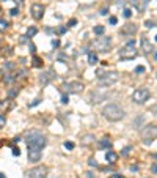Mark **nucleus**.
Masks as SVG:
<instances>
[{
	"label": "nucleus",
	"mask_w": 157,
	"mask_h": 178,
	"mask_svg": "<svg viewBox=\"0 0 157 178\" xmlns=\"http://www.w3.org/2000/svg\"><path fill=\"white\" fill-rule=\"evenodd\" d=\"M24 140L27 142L28 147H36V148H41V150L47 145V139H46V136L41 134L39 131H28V132L25 134Z\"/></svg>",
	"instance_id": "nucleus-1"
},
{
	"label": "nucleus",
	"mask_w": 157,
	"mask_h": 178,
	"mask_svg": "<svg viewBox=\"0 0 157 178\" xmlns=\"http://www.w3.org/2000/svg\"><path fill=\"white\" fill-rule=\"evenodd\" d=\"M102 115L105 117L108 122H119L126 117V112L116 104H107L102 109Z\"/></svg>",
	"instance_id": "nucleus-2"
},
{
	"label": "nucleus",
	"mask_w": 157,
	"mask_h": 178,
	"mask_svg": "<svg viewBox=\"0 0 157 178\" xmlns=\"http://www.w3.org/2000/svg\"><path fill=\"white\" fill-rule=\"evenodd\" d=\"M98 74H99L98 80H99V85H101V87H110V85H113V84H116V82H118V79H119V76H118V73H116V71H110V73L99 71Z\"/></svg>",
	"instance_id": "nucleus-3"
},
{
	"label": "nucleus",
	"mask_w": 157,
	"mask_h": 178,
	"mask_svg": "<svg viewBox=\"0 0 157 178\" xmlns=\"http://www.w3.org/2000/svg\"><path fill=\"white\" fill-rule=\"evenodd\" d=\"M142 142L145 145H149V143L154 142V139H157V126L156 125H148L142 129Z\"/></svg>",
	"instance_id": "nucleus-4"
},
{
	"label": "nucleus",
	"mask_w": 157,
	"mask_h": 178,
	"mask_svg": "<svg viewBox=\"0 0 157 178\" xmlns=\"http://www.w3.org/2000/svg\"><path fill=\"white\" fill-rule=\"evenodd\" d=\"M137 57V49H135V39H131L124 48L119 51V60H132Z\"/></svg>",
	"instance_id": "nucleus-5"
},
{
	"label": "nucleus",
	"mask_w": 157,
	"mask_h": 178,
	"mask_svg": "<svg viewBox=\"0 0 157 178\" xmlns=\"http://www.w3.org/2000/svg\"><path fill=\"white\" fill-rule=\"evenodd\" d=\"M94 49L98 52H108L112 49V38L110 36H102V38H98L94 43H93Z\"/></svg>",
	"instance_id": "nucleus-6"
},
{
	"label": "nucleus",
	"mask_w": 157,
	"mask_h": 178,
	"mask_svg": "<svg viewBox=\"0 0 157 178\" xmlns=\"http://www.w3.org/2000/svg\"><path fill=\"white\" fill-rule=\"evenodd\" d=\"M151 93H149L148 88H137L135 92L132 93V101L137 104H143L145 101H148Z\"/></svg>",
	"instance_id": "nucleus-7"
},
{
	"label": "nucleus",
	"mask_w": 157,
	"mask_h": 178,
	"mask_svg": "<svg viewBox=\"0 0 157 178\" xmlns=\"http://www.w3.org/2000/svg\"><path fill=\"white\" fill-rule=\"evenodd\" d=\"M63 88H65L68 93H80L85 87H83V84L79 82V80H72V82L63 84Z\"/></svg>",
	"instance_id": "nucleus-8"
},
{
	"label": "nucleus",
	"mask_w": 157,
	"mask_h": 178,
	"mask_svg": "<svg viewBox=\"0 0 157 178\" xmlns=\"http://www.w3.org/2000/svg\"><path fill=\"white\" fill-rule=\"evenodd\" d=\"M30 14H32L33 19L39 21V19L44 16V5H41V3H33V5L30 6Z\"/></svg>",
	"instance_id": "nucleus-9"
},
{
	"label": "nucleus",
	"mask_w": 157,
	"mask_h": 178,
	"mask_svg": "<svg viewBox=\"0 0 157 178\" xmlns=\"http://www.w3.org/2000/svg\"><path fill=\"white\" fill-rule=\"evenodd\" d=\"M47 175V169L44 166H38L28 172V178H44Z\"/></svg>",
	"instance_id": "nucleus-10"
},
{
	"label": "nucleus",
	"mask_w": 157,
	"mask_h": 178,
	"mask_svg": "<svg viewBox=\"0 0 157 178\" xmlns=\"http://www.w3.org/2000/svg\"><path fill=\"white\" fill-rule=\"evenodd\" d=\"M42 156L41 148H36V147H28V159L32 162H38Z\"/></svg>",
	"instance_id": "nucleus-11"
},
{
	"label": "nucleus",
	"mask_w": 157,
	"mask_h": 178,
	"mask_svg": "<svg viewBox=\"0 0 157 178\" xmlns=\"http://www.w3.org/2000/svg\"><path fill=\"white\" fill-rule=\"evenodd\" d=\"M53 79H55V71H53V69H47L46 73H42V74L39 76V82H41L42 85L51 84Z\"/></svg>",
	"instance_id": "nucleus-12"
},
{
	"label": "nucleus",
	"mask_w": 157,
	"mask_h": 178,
	"mask_svg": "<svg viewBox=\"0 0 157 178\" xmlns=\"http://www.w3.org/2000/svg\"><path fill=\"white\" fill-rule=\"evenodd\" d=\"M129 2H131V5L138 13H145V10H146V6H148L149 0H129Z\"/></svg>",
	"instance_id": "nucleus-13"
},
{
	"label": "nucleus",
	"mask_w": 157,
	"mask_h": 178,
	"mask_svg": "<svg viewBox=\"0 0 157 178\" xmlns=\"http://www.w3.org/2000/svg\"><path fill=\"white\" fill-rule=\"evenodd\" d=\"M137 30H138V27H137L135 24H126L121 27V33L124 36H132L137 33Z\"/></svg>",
	"instance_id": "nucleus-14"
},
{
	"label": "nucleus",
	"mask_w": 157,
	"mask_h": 178,
	"mask_svg": "<svg viewBox=\"0 0 157 178\" xmlns=\"http://www.w3.org/2000/svg\"><path fill=\"white\" fill-rule=\"evenodd\" d=\"M140 46H142V51L145 54H151L152 51H154V46H152L151 41H149L148 38H145V36L140 39Z\"/></svg>",
	"instance_id": "nucleus-15"
},
{
	"label": "nucleus",
	"mask_w": 157,
	"mask_h": 178,
	"mask_svg": "<svg viewBox=\"0 0 157 178\" xmlns=\"http://www.w3.org/2000/svg\"><path fill=\"white\" fill-rule=\"evenodd\" d=\"M105 93H102V95H101V93H94V92H93L91 93V103H101V101H104V99H105Z\"/></svg>",
	"instance_id": "nucleus-16"
},
{
	"label": "nucleus",
	"mask_w": 157,
	"mask_h": 178,
	"mask_svg": "<svg viewBox=\"0 0 157 178\" xmlns=\"http://www.w3.org/2000/svg\"><path fill=\"white\" fill-rule=\"evenodd\" d=\"M105 161H107V162H110V164H115L116 161H118V154H116L115 152H107Z\"/></svg>",
	"instance_id": "nucleus-17"
},
{
	"label": "nucleus",
	"mask_w": 157,
	"mask_h": 178,
	"mask_svg": "<svg viewBox=\"0 0 157 178\" xmlns=\"http://www.w3.org/2000/svg\"><path fill=\"white\" fill-rule=\"evenodd\" d=\"M93 142H94V136H93V134H86L82 139V145H91Z\"/></svg>",
	"instance_id": "nucleus-18"
},
{
	"label": "nucleus",
	"mask_w": 157,
	"mask_h": 178,
	"mask_svg": "<svg viewBox=\"0 0 157 178\" xmlns=\"http://www.w3.org/2000/svg\"><path fill=\"white\" fill-rule=\"evenodd\" d=\"M142 123H145V117L140 115V117H137V118L132 122V126L135 128V129H140V125H142Z\"/></svg>",
	"instance_id": "nucleus-19"
},
{
	"label": "nucleus",
	"mask_w": 157,
	"mask_h": 178,
	"mask_svg": "<svg viewBox=\"0 0 157 178\" xmlns=\"http://www.w3.org/2000/svg\"><path fill=\"white\" fill-rule=\"evenodd\" d=\"M99 147H101V148H110V147H112V142H110L107 137H104V139L99 140Z\"/></svg>",
	"instance_id": "nucleus-20"
},
{
	"label": "nucleus",
	"mask_w": 157,
	"mask_h": 178,
	"mask_svg": "<svg viewBox=\"0 0 157 178\" xmlns=\"http://www.w3.org/2000/svg\"><path fill=\"white\" fill-rule=\"evenodd\" d=\"M88 63L90 65H96L98 63V55L94 52H88Z\"/></svg>",
	"instance_id": "nucleus-21"
},
{
	"label": "nucleus",
	"mask_w": 157,
	"mask_h": 178,
	"mask_svg": "<svg viewBox=\"0 0 157 178\" xmlns=\"http://www.w3.org/2000/svg\"><path fill=\"white\" fill-rule=\"evenodd\" d=\"M36 32H38V29H36V27H30L28 30H27V38H32V36H35L36 35Z\"/></svg>",
	"instance_id": "nucleus-22"
},
{
	"label": "nucleus",
	"mask_w": 157,
	"mask_h": 178,
	"mask_svg": "<svg viewBox=\"0 0 157 178\" xmlns=\"http://www.w3.org/2000/svg\"><path fill=\"white\" fill-rule=\"evenodd\" d=\"M6 29H8V22H6L5 19L0 18V32H5Z\"/></svg>",
	"instance_id": "nucleus-23"
},
{
	"label": "nucleus",
	"mask_w": 157,
	"mask_h": 178,
	"mask_svg": "<svg viewBox=\"0 0 157 178\" xmlns=\"http://www.w3.org/2000/svg\"><path fill=\"white\" fill-rule=\"evenodd\" d=\"M104 27H102V25H98V27H94V33H96V35H102V33H104Z\"/></svg>",
	"instance_id": "nucleus-24"
},
{
	"label": "nucleus",
	"mask_w": 157,
	"mask_h": 178,
	"mask_svg": "<svg viewBox=\"0 0 157 178\" xmlns=\"http://www.w3.org/2000/svg\"><path fill=\"white\" fill-rule=\"evenodd\" d=\"M42 63H41V58H38V57H35V58H33V66H36V68H39V66H41Z\"/></svg>",
	"instance_id": "nucleus-25"
},
{
	"label": "nucleus",
	"mask_w": 157,
	"mask_h": 178,
	"mask_svg": "<svg viewBox=\"0 0 157 178\" xmlns=\"http://www.w3.org/2000/svg\"><path fill=\"white\" fill-rule=\"evenodd\" d=\"M88 166H90V167H98V161L91 158V159H88Z\"/></svg>",
	"instance_id": "nucleus-26"
},
{
	"label": "nucleus",
	"mask_w": 157,
	"mask_h": 178,
	"mask_svg": "<svg viewBox=\"0 0 157 178\" xmlns=\"http://www.w3.org/2000/svg\"><path fill=\"white\" fill-rule=\"evenodd\" d=\"M65 148L66 150H72V148H74V143H72V142H65Z\"/></svg>",
	"instance_id": "nucleus-27"
},
{
	"label": "nucleus",
	"mask_w": 157,
	"mask_h": 178,
	"mask_svg": "<svg viewBox=\"0 0 157 178\" xmlns=\"http://www.w3.org/2000/svg\"><path fill=\"white\" fill-rule=\"evenodd\" d=\"M135 73H138V74L145 73V66H137V68H135Z\"/></svg>",
	"instance_id": "nucleus-28"
},
{
	"label": "nucleus",
	"mask_w": 157,
	"mask_h": 178,
	"mask_svg": "<svg viewBox=\"0 0 157 178\" xmlns=\"http://www.w3.org/2000/svg\"><path fill=\"white\" fill-rule=\"evenodd\" d=\"M145 25L148 27V29H152V27H154L156 24H154V22H152V21H145Z\"/></svg>",
	"instance_id": "nucleus-29"
},
{
	"label": "nucleus",
	"mask_w": 157,
	"mask_h": 178,
	"mask_svg": "<svg viewBox=\"0 0 157 178\" xmlns=\"http://www.w3.org/2000/svg\"><path fill=\"white\" fill-rule=\"evenodd\" d=\"M131 16H132V11H131V10H127V8H126V10H124V18H127V19H129Z\"/></svg>",
	"instance_id": "nucleus-30"
},
{
	"label": "nucleus",
	"mask_w": 157,
	"mask_h": 178,
	"mask_svg": "<svg viewBox=\"0 0 157 178\" xmlns=\"http://www.w3.org/2000/svg\"><path fill=\"white\" fill-rule=\"evenodd\" d=\"M108 22H110V24H112V25H116V22H118V19H116L115 16H112V18L108 19Z\"/></svg>",
	"instance_id": "nucleus-31"
},
{
	"label": "nucleus",
	"mask_w": 157,
	"mask_h": 178,
	"mask_svg": "<svg viewBox=\"0 0 157 178\" xmlns=\"http://www.w3.org/2000/svg\"><path fill=\"white\" fill-rule=\"evenodd\" d=\"M39 103H41V99H35L33 103H30V104H28V107H35V106H38Z\"/></svg>",
	"instance_id": "nucleus-32"
},
{
	"label": "nucleus",
	"mask_w": 157,
	"mask_h": 178,
	"mask_svg": "<svg viewBox=\"0 0 157 178\" xmlns=\"http://www.w3.org/2000/svg\"><path fill=\"white\" fill-rule=\"evenodd\" d=\"M5 123H6L5 117H3V115H0V128H3V126H5Z\"/></svg>",
	"instance_id": "nucleus-33"
},
{
	"label": "nucleus",
	"mask_w": 157,
	"mask_h": 178,
	"mask_svg": "<svg viewBox=\"0 0 157 178\" xmlns=\"http://www.w3.org/2000/svg\"><path fill=\"white\" fill-rule=\"evenodd\" d=\"M13 154H14V156H19V154H21V150H19L18 147H14V148H13Z\"/></svg>",
	"instance_id": "nucleus-34"
},
{
	"label": "nucleus",
	"mask_w": 157,
	"mask_h": 178,
	"mask_svg": "<svg viewBox=\"0 0 157 178\" xmlns=\"http://www.w3.org/2000/svg\"><path fill=\"white\" fill-rule=\"evenodd\" d=\"M68 99H69V98H68V95L65 93V95L61 96V103H63V104H68Z\"/></svg>",
	"instance_id": "nucleus-35"
},
{
	"label": "nucleus",
	"mask_w": 157,
	"mask_h": 178,
	"mask_svg": "<svg viewBox=\"0 0 157 178\" xmlns=\"http://www.w3.org/2000/svg\"><path fill=\"white\" fill-rule=\"evenodd\" d=\"M129 152H131V147H126V148L123 150V156H127Z\"/></svg>",
	"instance_id": "nucleus-36"
},
{
	"label": "nucleus",
	"mask_w": 157,
	"mask_h": 178,
	"mask_svg": "<svg viewBox=\"0 0 157 178\" xmlns=\"http://www.w3.org/2000/svg\"><path fill=\"white\" fill-rule=\"evenodd\" d=\"M52 46H53V48H58L60 41H58V39H52Z\"/></svg>",
	"instance_id": "nucleus-37"
},
{
	"label": "nucleus",
	"mask_w": 157,
	"mask_h": 178,
	"mask_svg": "<svg viewBox=\"0 0 157 178\" xmlns=\"http://www.w3.org/2000/svg\"><path fill=\"white\" fill-rule=\"evenodd\" d=\"M75 24H77V19H71V21H69V24H68V25H69V27H74Z\"/></svg>",
	"instance_id": "nucleus-38"
},
{
	"label": "nucleus",
	"mask_w": 157,
	"mask_h": 178,
	"mask_svg": "<svg viewBox=\"0 0 157 178\" xmlns=\"http://www.w3.org/2000/svg\"><path fill=\"white\" fill-rule=\"evenodd\" d=\"M9 13H11V16H18V13H19V10H18V8H13V10H11V11H9Z\"/></svg>",
	"instance_id": "nucleus-39"
},
{
	"label": "nucleus",
	"mask_w": 157,
	"mask_h": 178,
	"mask_svg": "<svg viewBox=\"0 0 157 178\" xmlns=\"http://www.w3.org/2000/svg\"><path fill=\"white\" fill-rule=\"evenodd\" d=\"M151 172L152 173H157V164H154V166L151 167Z\"/></svg>",
	"instance_id": "nucleus-40"
},
{
	"label": "nucleus",
	"mask_w": 157,
	"mask_h": 178,
	"mask_svg": "<svg viewBox=\"0 0 157 178\" xmlns=\"http://www.w3.org/2000/svg\"><path fill=\"white\" fill-rule=\"evenodd\" d=\"M151 112H154L156 115H157V104H156V106H152V107H151Z\"/></svg>",
	"instance_id": "nucleus-41"
},
{
	"label": "nucleus",
	"mask_w": 157,
	"mask_h": 178,
	"mask_svg": "<svg viewBox=\"0 0 157 178\" xmlns=\"http://www.w3.org/2000/svg\"><path fill=\"white\" fill-rule=\"evenodd\" d=\"M58 32L61 33V35H63V33H66V27H60V30H58Z\"/></svg>",
	"instance_id": "nucleus-42"
},
{
	"label": "nucleus",
	"mask_w": 157,
	"mask_h": 178,
	"mask_svg": "<svg viewBox=\"0 0 157 178\" xmlns=\"http://www.w3.org/2000/svg\"><path fill=\"white\" fill-rule=\"evenodd\" d=\"M30 51H32V52H35V51H36L35 44H32V43H30Z\"/></svg>",
	"instance_id": "nucleus-43"
},
{
	"label": "nucleus",
	"mask_w": 157,
	"mask_h": 178,
	"mask_svg": "<svg viewBox=\"0 0 157 178\" xmlns=\"http://www.w3.org/2000/svg\"><path fill=\"white\" fill-rule=\"evenodd\" d=\"M110 178H124V177H123V175H118V173H115V175H112Z\"/></svg>",
	"instance_id": "nucleus-44"
},
{
	"label": "nucleus",
	"mask_w": 157,
	"mask_h": 178,
	"mask_svg": "<svg viewBox=\"0 0 157 178\" xmlns=\"http://www.w3.org/2000/svg\"><path fill=\"white\" fill-rule=\"evenodd\" d=\"M107 13H108V10H105V8H104V10H102V11H101V14H102V16H105Z\"/></svg>",
	"instance_id": "nucleus-45"
},
{
	"label": "nucleus",
	"mask_w": 157,
	"mask_h": 178,
	"mask_svg": "<svg viewBox=\"0 0 157 178\" xmlns=\"http://www.w3.org/2000/svg\"><path fill=\"white\" fill-rule=\"evenodd\" d=\"M86 178H94V177H93L91 172H86Z\"/></svg>",
	"instance_id": "nucleus-46"
},
{
	"label": "nucleus",
	"mask_w": 157,
	"mask_h": 178,
	"mask_svg": "<svg viewBox=\"0 0 157 178\" xmlns=\"http://www.w3.org/2000/svg\"><path fill=\"white\" fill-rule=\"evenodd\" d=\"M0 178H6L5 175H3V173H0Z\"/></svg>",
	"instance_id": "nucleus-47"
},
{
	"label": "nucleus",
	"mask_w": 157,
	"mask_h": 178,
	"mask_svg": "<svg viewBox=\"0 0 157 178\" xmlns=\"http://www.w3.org/2000/svg\"><path fill=\"white\" fill-rule=\"evenodd\" d=\"M154 58H156V62H157V52L154 54Z\"/></svg>",
	"instance_id": "nucleus-48"
},
{
	"label": "nucleus",
	"mask_w": 157,
	"mask_h": 178,
	"mask_svg": "<svg viewBox=\"0 0 157 178\" xmlns=\"http://www.w3.org/2000/svg\"><path fill=\"white\" fill-rule=\"evenodd\" d=\"M156 41H157V35H156Z\"/></svg>",
	"instance_id": "nucleus-49"
},
{
	"label": "nucleus",
	"mask_w": 157,
	"mask_h": 178,
	"mask_svg": "<svg viewBox=\"0 0 157 178\" xmlns=\"http://www.w3.org/2000/svg\"><path fill=\"white\" fill-rule=\"evenodd\" d=\"M3 2H6V0H3Z\"/></svg>",
	"instance_id": "nucleus-50"
}]
</instances>
